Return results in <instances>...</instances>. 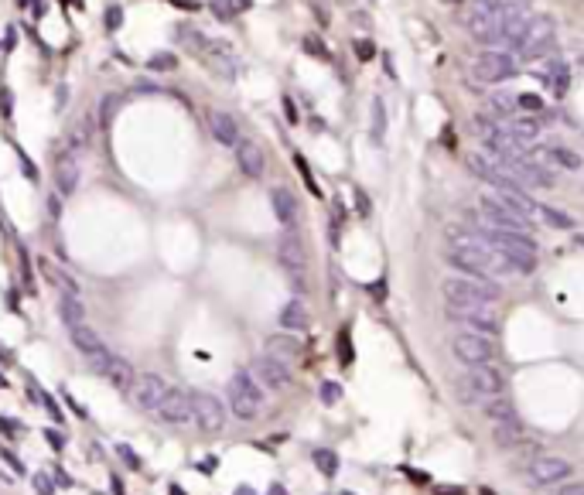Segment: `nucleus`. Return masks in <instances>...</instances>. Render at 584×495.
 Instances as JSON below:
<instances>
[{"instance_id":"obj_1","label":"nucleus","mask_w":584,"mask_h":495,"mask_svg":"<svg viewBox=\"0 0 584 495\" xmlns=\"http://www.w3.org/2000/svg\"><path fill=\"white\" fill-rule=\"evenodd\" d=\"M553 42H557V21L550 14H533L526 24L512 31V38L506 42V51H512L516 62H537L553 48Z\"/></svg>"},{"instance_id":"obj_2","label":"nucleus","mask_w":584,"mask_h":495,"mask_svg":"<svg viewBox=\"0 0 584 495\" xmlns=\"http://www.w3.org/2000/svg\"><path fill=\"white\" fill-rule=\"evenodd\" d=\"M441 294L448 308H496L499 287L492 280H478V277H444L441 280Z\"/></svg>"},{"instance_id":"obj_3","label":"nucleus","mask_w":584,"mask_h":495,"mask_svg":"<svg viewBox=\"0 0 584 495\" xmlns=\"http://www.w3.org/2000/svg\"><path fill=\"white\" fill-rule=\"evenodd\" d=\"M229 410L240 420H256L263 410V386L253 379V372L240 369L229 379Z\"/></svg>"},{"instance_id":"obj_4","label":"nucleus","mask_w":584,"mask_h":495,"mask_svg":"<svg viewBox=\"0 0 584 495\" xmlns=\"http://www.w3.org/2000/svg\"><path fill=\"white\" fill-rule=\"evenodd\" d=\"M451 352H455V359L465 362L468 369H472V366H492V362L499 359L496 338L475 335V331H458V335L451 338Z\"/></svg>"},{"instance_id":"obj_5","label":"nucleus","mask_w":584,"mask_h":495,"mask_svg":"<svg viewBox=\"0 0 584 495\" xmlns=\"http://www.w3.org/2000/svg\"><path fill=\"white\" fill-rule=\"evenodd\" d=\"M516 72H519L516 55H512V51H502V48H485V51L475 55V62H472V76L485 85L506 83V79H512Z\"/></svg>"},{"instance_id":"obj_6","label":"nucleus","mask_w":584,"mask_h":495,"mask_svg":"<svg viewBox=\"0 0 584 495\" xmlns=\"http://www.w3.org/2000/svg\"><path fill=\"white\" fill-rule=\"evenodd\" d=\"M571 461L567 458H560V454H540V458H533L526 468H523V475H526V482L533 485V489H550V485H564V482H571Z\"/></svg>"},{"instance_id":"obj_7","label":"nucleus","mask_w":584,"mask_h":495,"mask_svg":"<svg viewBox=\"0 0 584 495\" xmlns=\"http://www.w3.org/2000/svg\"><path fill=\"white\" fill-rule=\"evenodd\" d=\"M277 260H281V267H284V274L291 277V284L297 290H304V270H308V249L301 243V236L297 233H284L281 236V243H277Z\"/></svg>"},{"instance_id":"obj_8","label":"nucleus","mask_w":584,"mask_h":495,"mask_svg":"<svg viewBox=\"0 0 584 495\" xmlns=\"http://www.w3.org/2000/svg\"><path fill=\"white\" fill-rule=\"evenodd\" d=\"M167 389H171V386H167L158 372H144V376H137L133 386L126 389V400H130V407H137V410L154 413L158 407H161V400H165Z\"/></svg>"},{"instance_id":"obj_9","label":"nucleus","mask_w":584,"mask_h":495,"mask_svg":"<svg viewBox=\"0 0 584 495\" xmlns=\"http://www.w3.org/2000/svg\"><path fill=\"white\" fill-rule=\"evenodd\" d=\"M465 396H506L509 379L496 366H472L465 372Z\"/></svg>"},{"instance_id":"obj_10","label":"nucleus","mask_w":584,"mask_h":495,"mask_svg":"<svg viewBox=\"0 0 584 495\" xmlns=\"http://www.w3.org/2000/svg\"><path fill=\"white\" fill-rule=\"evenodd\" d=\"M448 318L455 325H465V331H475V335H489V338L499 335L496 308H448Z\"/></svg>"},{"instance_id":"obj_11","label":"nucleus","mask_w":584,"mask_h":495,"mask_svg":"<svg viewBox=\"0 0 584 495\" xmlns=\"http://www.w3.org/2000/svg\"><path fill=\"white\" fill-rule=\"evenodd\" d=\"M188 396H192L195 423H199L206 434H219V430L226 427V407H222V400H215L212 393H202V389H195V393H188Z\"/></svg>"},{"instance_id":"obj_12","label":"nucleus","mask_w":584,"mask_h":495,"mask_svg":"<svg viewBox=\"0 0 584 495\" xmlns=\"http://www.w3.org/2000/svg\"><path fill=\"white\" fill-rule=\"evenodd\" d=\"M158 417L171 423V427H188V423H195V410H192V396L185 393V389H167L165 400H161V407H158Z\"/></svg>"},{"instance_id":"obj_13","label":"nucleus","mask_w":584,"mask_h":495,"mask_svg":"<svg viewBox=\"0 0 584 495\" xmlns=\"http://www.w3.org/2000/svg\"><path fill=\"white\" fill-rule=\"evenodd\" d=\"M253 379L263 386V389H284L287 383H291V369H287V362H281V359H274V355H260L256 362H253Z\"/></svg>"},{"instance_id":"obj_14","label":"nucleus","mask_w":584,"mask_h":495,"mask_svg":"<svg viewBox=\"0 0 584 495\" xmlns=\"http://www.w3.org/2000/svg\"><path fill=\"white\" fill-rule=\"evenodd\" d=\"M69 338H72V345L79 349V355H83L89 366H96V362H103V359L110 355V349L103 345V338L89 328V325H76V328H69Z\"/></svg>"},{"instance_id":"obj_15","label":"nucleus","mask_w":584,"mask_h":495,"mask_svg":"<svg viewBox=\"0 0 584 495\" xmlns=\"http://www.w3.org/2000/svg\"><path fill=\"white\" fill-rule=\"evenodd\" d=\"M92 369L99 372L110 386H117V389H124V393L133 386V379H137V376H133V366H130L126 359H120V355H113V352H110L103 362H96Z\"/></svg>"},{"instance_id":"obj_16","label":"nucleus","mask_w":584,"mask_h":495,"mask_svg":"<svg viewBox=\"0 0 584 495\" xmlns=\"http://www.w3.org/2000/svg\"><path fill=\"white\" fill-rule=\"evenodd\" d=\"M270 208H274V215H277V222L291 233L297 229V219H301V205H297V199H294L287 188H270Z\"/></svg>"},{"instance_id":"obj_17","label":"nucleus","mask_w":584,"mask_h":495,"mask_svg":"<svg viewBox=\"0 0 584 495\" xmlns=\"http://www.w3.org/2000/svg\"><path fill=\"white\" fill-rule=\"evenodd\" d=\"M209 130H212V137H215V144L233 147V151H236V144L243 140V137H240V124H236L226 110H212V113H209Z\"/></svg>"},{"instance_id":"obj_18","label":"nucleus","mask_w":584,"mask_h":495,"mask_svg":"<svg viewBox=\"0 0 584 495\" xmlns=\"http://www.w3.org/2000/svg\"><path fill=\"white\" fill-rule=\"evenodd\" d=\"M236 165H240V171H243L247 178H263V171H267V158H263L260 144H253V140H240V144H236Z\"/></svg>"},{"instance_id":"obj_19","label":"nucleus","mask_w":584,"mask_h":495,"mask_svg":"<svg viewBox=\"0 0 584 495\" xmlns=\"http://www.w3.org/2000/svg\"><path fill=\"white\" fill-rule=\"evenodd\" d=\"M38 270H42L44 280H48L51 287H58L62 294H65V297H83L79 284H76V280H72V277H69V274H65V270H62L58 263H51L48 256H42V260H38Z\"/></svg>"},{"instance_id":"obj_20","label":"nucleus","mask_w":584,"mask_h":495,"mask_svg":"<svg viewBox=\"0 0 584 495\" xmlns=\"http://www.w3.org/2000/svg\"><path fill=\"white\" fill-rule=\"evenodd\" d=\"M55 185H58V195H76V188H79V161L72 154H62L55 161Z\"/></svg>"},{"instance_id":"obj_21","label":"nucleus","mask_w":584,"mask_h":495,"mask_svg":"<svg viewBox=\"0 0 584 495\" xmlns=\"http://www.w3.org/2000/svg\"><path fill=\"white\" fill-rule=\"evenodd\" d=\"M468 400H472V407H478L485 417H492V423L516 417V407H512L509 396H468Z\"/></svg>"},{"instance_id":"obj_22","label":"nucleus","mask_w":584,"mask_h":495,"mask_svg":"<svg viewBox=\"0 0 584 495\" xmlns=\"http://www.w3.org/2000/svg\"><path fill=\"white\" fill-rule=\"evenodd\" d=\"M543 79H547V89L560 99V96H567V89H571V69H567V62L564 58H550L547 65H543Z\"/></svg>"},{"instance_id":"obj_23","label":"nucleus","mask_w":584,"mask_h":495,"mask_svg":"<svg viewBox=\"0 0 584 495\" xmlns=\"http://www.w3.org/2000/svg\"><path fill=\"white\" fill-rule=\"evenodd\" d=\"M281 328H284V331L311 328V311L304 308V301H301V297H291V301L281 308Z\"/></svg>"},{"instance_id":"obj_24","label":"nucleus","mask_w":584,"mask_h":495,"mask_svg":"<svg viewBox=\"0 0 584 495\" xmlns=\"http://www.w3.org/2000/svg\"><path fill=\"white\" fill-rule=\"evenodd\" d=\"M523 434H526V427H523V420H519V417L492 423V441H496V444H502V448H512V444H519V441H523Z\"/></svg>"},{"instance_id":"obj_25","label":"nucleus","mask_w":584,"mask_h":495,"mask_svg":"<svg viewBox=\"0 0 584 495\" xmlns=\"http://www.w3.org/2000/svg\"><path fill=\"white\" fill-rule=\"evenodd\" d=\"M506 130H509L523 147H530L533 140H540V120H533V117H512V120H506Z\"/></svg>"},{"instance_id":"obj_26","label":"nucleus","mask_w":584,"mask_h":495,"mask_svg":"<svg viewBox=\"0 0 584 495\" xmlns=\"http://www.w3.org/2000/svg\"><path fill=\"white\" fill-rule=\"evenodd\" d=\"M58 318L65 321V328H76V325H85V308L79 297H58Z\"/></svg>"},{"instance_id":"obj_27","label":"nucleus","mask_w":584,"mask_h":495,"mask_svg":"<svg viewBox=\"0 0 584 495\" xmlns=\"http://www.w3.org/2000/svg\"><path fill=\"white\" fill-rule=\"evenodd\" d=\"M267 355H274V359H297L301 355V345L287 338V335H274V338H267Z\"/></svg>"},{"instance_id":"obj_28","label":"nucleus","mask_w":584,"mask_h":495,"mask_svg":"<svg viewBox=\"0 0 584 495\" xmlns=\"http://www.w3.org/2000/svg\"><path fill=\"white\" fill-rule=\"evenodd\" d=\"M543 158H550L553 165L564 167V171H581V165H584L581 158H578L574 151H567V147H547V151H543Z\"/></svg>"},{"instance_id":"obj_29","label":"nucleus","mask_w":584,"mask_h":495,"mask_svg":"<svg viewBox=\"0 0 584 495\" xmlns=\"http://www.w3.org/2000/svg\"><path fill=\"white\" fill-rule=\"evenodd\" d=\"M537 215H540L547 226H553V229H574V219H571L567 212H560V208L540 205V208H537Z\"/></svg>"},{"instance_id":"obj_30","label":"nucleus","mask_w":584,"mask_h":495,"mask_svg":"<svg viewBox=\"0 0 584 495\" xmlns=\"http://www.w3.org/2000/svg\"><path fill=\"white\" fill-rule=\"evenodd\" d=\"M489 106H492V113H499V117H506V120H512V117H516V106H519V96L496 92V96L489 99Z\"/></svg>"},{"instance_id":"obj_31","label":"nucleus","mask_w":584,"mask_h":495,"mask_svg":"<svg viewBox=\"0 0 584 495\" xmlns=\"http://www.w3.org/2000/svg\"><path fill=\"white\" fill-rule=\"evenodd\" d=\"M69 144H72V147H89V144H92V120H89V117H79V120L72 124Z\"/></svg>"},{"instance_id":"obj_32","label":"nucleus","mask_w":584,"mask_h":495,"mask_svg":"<svg viewBox=\"0 0 584 495\" xmlns=\"http://www.w3.org/2000/svg\"><path fill=\"white\" fill-rule=\"evenodd\" d=\"M311 458H315V464H318V471H322V475H328V478H332L335 471H338V454H335V451L318 448V451L311 454Z\"/></svg>"},{"instance_id":"obj_33","label":"nucleus","mask_w":584,"mask_h":495,"mask_svg":"<svg viewBox=\"0 0 584 495\" xmlns=\"http://www.w3.org/2000/svg\"><path fill=\"white\" fill-rule=\"evenodd\" d=\"M154 72H171V69H178V58L171 55V51H158V55H151V62H147Z\"/></svg>"},{"instance_id":"obj_34","label":"nucleus","mask_w":584,"mask_h":495,"mask_svg":"<svg viewBox=\"0 0 584 495\" xmlns=\"http://www.w3.org/2000/svg\"><path fill=\"white\" fill-rule=\"evenodd\" d=\"M383 130H386V106L383 99H373V137L383 140Z\"/></svg>"},{"instance_id":"obj_35","label":"nucleus","mask_w":584,"mask_h":495,"mask_svg":"<svg viewBox=\"0 0 584 495\" xmlns=\"http://www.w3.org/2000/svg\"><path fill=\"white\" fill-rule=\"evenodd\" d=\"M117 106H120V99H117V96H103V103H99V120H103V126L113 124V117H117Z\"/></svg>"},{"instance_id":"obj_36","label":"nucleus","mask_w":584,"mask_h":495,"mask_svg":"<svg viewBox=\"0 0 584 495\" xmlns=\"http://www.w3.org/2000/svg\"><path fill=\"white\" fill-rule=\"evenodd\" d=\"M322 400H325L328 407H335V403L342 400V386H335V383H325V386H322Z\"/></svg>"},{"instance_id":"obj_37","label":"nucleus","mask_w":584,"mask_h":495,"mask_svg":"<svg viewBox=\"0 0 584 495\" xmlns=\"http://www.w3.org/2000/svg\"><path fill=\"white\" fill-rule=\"evenodd\" d=\"M35 489H38V495H55V482L42 471V475H35Z\"/></svg>"},{"instance_id":"obj_38","label":"nucleus","mask_w":584,"mask_h":495,"mask_svg":"<svg viewBox=\"0 0 584 495\" xmlns=\"http://www.w3.org/2000/svg\"><path fill=\"white\" fill-rule=\"evenodd\" d=\"M557 495H584V482H564L557 485Z\"/></svg>"},{"instance_id":"obj_39","label":"nucleus","mask_w":584,"mask_h":495,"mask_svg":"<svg viewBox=\"0 0 584 495\" xmlns=\"http://www.w3.org/2000/svg\"><path fill=\"white\" fill-rule=\"evenodd\" d=\"M519 106H523V110H533V113H540L543 110L540 96H519Z\"/></svg>"},{"instance_id":"obj_40","label":"nucleus","mask_w":584,"mask_h":495,"mask_svg":"<svg viewBox=\"0 0 584 495\" xmlns=\"http://www.w3.org/2000/svg\"><path fill=\"white\" fill-rule=\"evenodd\" d=\"M297 161V167H301V174H304V181H308V188L318 195V185H315V178H311V171H308V165H304V158H294Z\"/></svg>"},{"instance_id":"obj_41","label":"nucleus","mask_w":584,"mask_h":495,"mask_svg":"<svg viewBox=\"0 0 584 495\" xmlns=\"http://www.w3.org/2000/svg\"><path fill=\"white\" fill-rule=\"evenodd\" d=\"M120 21H124V10H120V7H110V10H106V24H110V28H120Z\"/></svg>"},{"instance_id":"obj_42","label":"nucleus","mask_w":584,"mask_h":495,"mask_svg":"<svg viewBox=\"0 0 584 495\" xmlns=\"http://www.w3.org/2000/svg\"><path fill=\"white\" fill-rule=\"evenodd\" d=\"M120 454H124V461L130 464V468H140V458H137V451H130L126 444H120Z\"/></svg>"},{"instance_id":"obj_43","label":"nucleus","mask_w":584,"mask_h":495,"mask_svg":"<svg viewBox=\"0 0 584 495\" xmlns=\"http://www.w3.org/2000/svg\"><path fill=\"white\" fill-rule=\"evenodd\" d=\"M0 458H3V461H7V464H10L14 471H24V464H21V461H17V458H14L10 451H0Z\"/></svg>"},{"instance_id":"obj_44","label":"nucleus","mask_w":584,"mask_h":495,"mask_svg":"<svg viewBox=\"0 0 584 495\" xmlns=\"http://www.w3.org/2000/svg\"><path fill=\"white\" fill-rule=\"evenodd\" d=\"M171 3H178L181 10H199V0H171Z\"/></svg>"},{"instance_id":"obj_45","label":"nucleus","mask_w":584,"mask_h":495,"mask_svg":"<svg viewBox=\"0 0 584 495\" xmlns=\"http://www.w3.org/2000/svg\"><path fill=\"white\" fill-rule=\"evenodd\" d=\"M48 212H51V219H58V212H62L58 199H48Z\"/></svg>"},{"instance_id":"obj_46","label":"nucleus","mask_w":584,"mask_h":495,"mask_svg":"<svg viewBox=\"0 0 584 495\" xmlns=\"http://www.w3.org/2000/svg\"><path fill=\"white\" fill-rule=\"evenodd\" d=\"M356 51H359V55H362V58H366V55H369V51H373V48H369V44H366V42H356Z\"/></svg>"},{"instance_id":"obj_47","label":"nucleus","mask_w":584,"mask_h":495,"mask_svg":"<svg viewBox=\"0 0 584 495\" xmlns=\"http://www.w3.org/2000/svg\"><path fill=\"white\" fill-rule=\"evenodd\" d=\"M270 495H287V492H281V485H274V489H270Z\"/></svg>"},{"instance_id":"obj_48","label":"nucleus","mask_w":584,"mask_h":495,"mask_svg":"<svg viewBox=\"0 0 584 495\" xmlns=\"http://www.w3.org/2000/svg\"><path fill=\"white\" fill-rule=\"evenodd\" d=\"M578 62H581V69H584V55H581V58H578Z\"/></svg>"}]
</instances>
